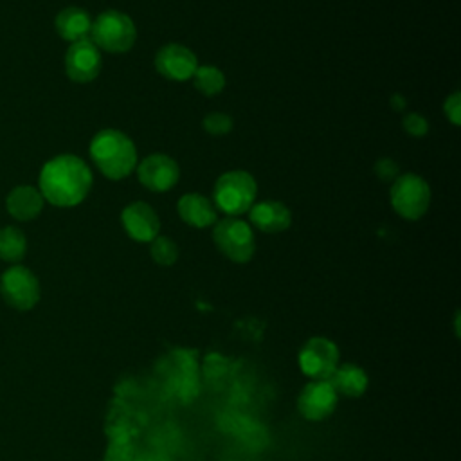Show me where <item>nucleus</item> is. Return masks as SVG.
<instances>
[{"instance_id":"423d86ee","label":"nucleus","mask_w":461,"mask_h":461,"mask_svg":"<svg viewBox=\"0 0 461 461\" xmlns=\"http://www.w3.org/2000/svg\"><path fill=\"white\" fill-rule=\"evenodd\" d=\"M391 205L405 220H420L430 205V187L423 176L403 173L393 180Z\"/></svg>"},{"instance_id":"393cba45","label":"nucleus","mask_w":461,"mask_h":461,"mask_svg":"<svg viewBox=\"0 0 461 461\" xmlns=\"http://www.w3.org/2000/svg\"><path fill=\"white\" fill-rule=\"evenodd\" d=\"M375 173L384 182H393L400 175V167L393 158H380L375 164Z\"/></svg>"},{"instance_id":"ddd939ff","label":"nucleus","mask_w":461,"mask_h":461,"mask_svg":"<svg viewBox=\"0 0 461 461\" xmlns=\"http://www.w3.org/2000/svg\"><path fill=\"white\" fill-rule=\"evenodd\" d=\"M121 223L126 234L139 243H151L160 230V218L146 202L128 203L121 212Z\"/></svg>"},{"instance_id":"39448f33","label":"nucleus","mask_w":461,"mask_h":461,"mask_svg":"<svg viewBox=\"0 0 461 461\" xmlns=\"http://www.w3.org/2000/svg\"><path fill=\"white\" fill-rule=\"evenodd\" d=\"M212 241L218 250L234 263H247L256 252L250 223L234 216H227L212 225Z\"/></svg>"},{"instance_id":"9d476101","label":"nucleus","mask_w":461,"mask_h":461,"mask_svg":"<svg viewBox=\"0 0 461 461\" xmlns=\"http://www.w3.org/2000/svg\"><path fill=\"white\" fill-rule=\"evenodd\" d=\"M139 182L155 193L169 191L180 178V167L176 160L166 153H151L137 164Z\"/></svg>"},{"instance_id":"a211bd4d","label":"nucleus","mask_w":461,"mask_h":461,"mask_svg":"<svg viewBox=\"0 0 461 461\" xmlns=\"http://www.w3.org/2000/svg\"><path fill=\"white\" fill-rule=\"evenodd\" d=\"M54 25H56L59 38H63L70 43H76V41L86 40L90 36L92 18L85 9H81L77 5H68L56 14Z\"/></svg>"},{"instance_id":"dca6fc26","label":"nucleus","mask_w":461,"mask_h":461,"mask_svg":"<svg viewBox=\"0 0 461 461\" xmlns=\"http://www.w3.org/2000/svg\"><path fill=\"white\" fill-rule=\"evenodd\" d=\"M43 196L34 185H18L5 196L7 212L18 221L34 220L43 211Z\"/></svg>"},{"instance_id":"412c9836","label":"nucleus","mask_w":461,"mask_h":461,"mask_svg":"<svg viewBox=\"0 0 461 461\" xmlns=\"http://www.w3.org/2000/svg\"><path fill=\"white\" fill-rule=\"evenodd\" d=\"M151 259L160 267H171L178 259V245L167 236H157L149 245Z\"/></svg>"},{"instance_id":"f257e3e1","label":"nucleus","mask_w":461,"mask_h":461,"mask_svg":"<svg viewBox=\"0 0 461 461\" xmlns=\"http://www.w3.org/2000/svg\"><path fill=\"white\" fill-rule=\"evenodd\" d=\"M92 171L77 155L63 153L47 160L40 171L38 189L56 207L79 205L92 189Z\"/></svg>"},{"instance_id":"20e7f679","label":"nucleus","mask_w":461,"mask_h":461,"mask_svg":"<svg viewBox=\"0 0 461 461\" xmlns=\"http://www.w3.org/2000/svg\"><path fill=\"white\" fill-rule=\"evenodd\" d=\"M258 184L254 176L243 169H230L218 176L214 184V203L227 216L249 212L256 202Z\"/></svg>"},{"instance_id":"7ed1b4c3","label":"nucleus","mask_w":461,"mask_h":461,"mask_svg":"<svg viewBox=\"0 0 461 461\" xmlns=\"http://www.w3.org/2000/svg\"><path fill=\"white\" fill-rule=\"evenodd\" d=\"M90 40L97 49L112 54H124L137 40V27L128 14L108 9L92 20Z\"/></svg>"},{"instance_id":"f8f14e48","label":"nucleus","mask_w":461,"mask_h":461,"mask_svg":"<svg viewBox=\"0 0 461 461\" xmlns=\"http://www.w3.org/2000/svg\"><path fill=\"white\" fill-rule=\"evenodd\" d=\"M155 70L169 81H187L193 77L198 63L196 54L182 43H167L155 54Z\"/></svg>"},{"instance_id":"a878e982","label":"nucleus","mask_w":461,"mask_h":461,"mask_svg":"<svg viewBox=\"0 0 461 461\" xmlns=\"http://www.w3.org/2000/svg\"><path fill=\"white\" fill-rule=\"evenodd\" d=\"M391 104H393L394 110H402V108H405V99H403L400 94H394V95L391 97Z\"/></svg>"},{"instance_id":"6e6552de","label":"nucleus","mask_w":461,"mask_h":461,"mask_svg":"<svg viewBox=\"0 0 461 461\" xmlns=\"http://www.w3.org/2000/svg\"><path fill=\"white\" fill-rule=\"evenodd\" d=\"M297 364L310 380H328L340 364V353L331 339L312 337L299 349Z\"/></svg>"},{"instance_id":"f3484780","label":"nucleus","mask_w":461,"mask_h":461,"mask_svg":"<svg viewBox=\"0 0 461 461\" xmlns=\"http://www.w3.org/2000/svg\"><path fill=\"white\" fill-rule=\"evenodd\" d=\"M331 387L339 396L346 398H358L367 391L369 376L364 367L353 362H342L335 367L333 375L328 378Z\"/></svg>"},{"instance_id":"9b49d317","label":"nucleus","mask_w":461,"mask_h":461,"mask_svg":"<svg viewBox=\"0 0 461 461\" xmlns=\"http://www.w3.org/2000/svg\"><path fill=\"white\" fill-rule=\"evenodd\" d=\"M103 67V58L99 49L90 38L70 43L65 52V74L74 83H90L94 81Z\"/></svg>"},{"instance_id":"f03ea898","label":"nucleus","mask_w":461,"mask_h":461,"mask_svg":"<svg viewBox=\"0 0 461 461\" xmlns=\"http://www.w3.org/2000/svg\"><path fill=\"white\" fill-rule=\"evenodd\" d=\"M90 158L110 180L126 178L137 167V148L133 140L113 128L97 131L90 140Z\"/></svg>"},{"instance_id":"0eeeda50","label":"nucleus","mask_w":461,"mask_h":461,"mask_svg":"<svg viewBox=\"0 0 461 461\" xmlns=\"http://www.w3.org/2000/svg\"><path fill=\"white\" fill-rule=\"evenodd\" d=\"M0 295L7 306L18 312H27L34 308L40 301V281L31 268L16 263L2 272Z\"/></svg>"},{"instance_id":"2eb2a0df","label":"nucleus","mask_w":461,"mask_h":461,"mask_svg":"<svg viewBox=\"0 0 461 461\" xmlns=\"http://www.w3.org/2000/svg\"><path fill=\"white\" fill-rule=\"evenodd\" d=\"M176 211L182 221L194 229H207L218 221L216 205L200 193H187L180 196Z\"/></svg>"},{"instance_id":"6ab92c4d","label":"nucleus","mask_w":461,"mask_h":461,"mask_svg":"<svg viewBox=\"0 0 461 461\" xmlns=\"http://www.w3.org/2000/svg\"><path fill=\"white\" fill-rule=\"evenodd\" d=\"M27 238L22 229L5 225L0 229V259L5 263H18L25 258Z\"/></svg>"},{"instance_id":"b1692460","label":"nucleus","mask_w":461,"mask_h":461,"mask_svg":"<svg viewBox=\"0 0 461 461\" xmlns=\"http://www.w3.org/2000/svg\"><path fill=\"white\" fill-rule=\"evenodd\" d=\"M443 110H445L447 119H448L454 126H459V124H461V94H459L457 90L452 92V94L445 99Z\"/></svg>"},{"instance_id":"aec40b11","label":"nucleus","mask_w":461,"mask_h":461,"mask_svg":"<svg viewBox=\"0 0 461 461\" xmlns=\"http://www.w3.org/2000/svg\"><path fill=\"white\" fill-rule=\"evenodd\" d=\"M191 79H193L194 88L207 97L218 95L225 88V83H227L225 74L214 65H198Z\"/></svg>"},{"instance_id":"4be33fe9","label":"nucleus","mask_w":461,"mask_h":461,"mask_svg":"<svg viewBox=\"0 0 461 461\" xmlns=\"http://www.w3.org/2000/svg\"><path fill=\"white\" fill-rule=\"evenodd\" d=\"M202 126L211 135H225L232 130V117L223 112H212L203 117Z\"/></svg>"},{"instance_id":"5701e85b","label":"nucleus","mask_w":461,"mask_h":461,"mask_svg":"<svg viewBox=\"0 0 461 461\" xmlns=\"http://www.w3.org/2000/svg\"><path fill=\"white\" fill-rule=\"evenodd\" d=\"M402 126L411 137L420 139V137H425L429 133V121L421 113H416V112L407 113L402 121Z\"/></svg>"},{"instance_id":"4468645a","label":"nucleus","mask_w":461,"mask_h":461,"mask_svg":"<svg viewBox=\"0 0 461 461\" xmlns=\"http://www.w3.org/2000/svg\"><path fill=\"white\" fill-rule=\"evenodd\" d=\"M249 220L256 229L276 234L292 225V211L279 200H261L249 209Z\"/></svg>"},{"instance_id":"1a4fd4ad","label":"nucleus","mask_w":461,"mask_h":461,"mask_svg":"<svg viewBox=\"0 0 461 461\" xmlns=\"http://www.w3.org/2000/svg\"><path fill=\"white\" fill-rule=\"evenodd\" d=\"M339 403V394L328 380H310L297 396V411L308 421L330 418Z\"/></svg>"}]
</instances>
